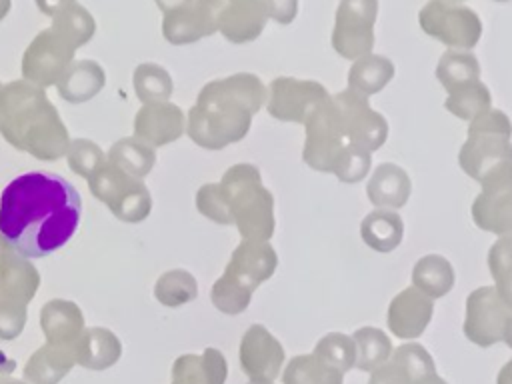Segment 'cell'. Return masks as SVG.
I'll return each mask as SVG.
<instances>
[{
  "mask_svg": "<svg viewBox=\"0 0 512 384\" xmlns=\"http://www.w3.org/2000/svg\"><path fill=\"white\" fill-rule=\"evenodd\" d=\"M80 214L82 200L68 180L26 172L0 194V236L26 258H42L74 236Z\"/></svg>",
  "mask_w": 512,
  "mask_h": 384,
  "instance_id": "6da1fadb",
  "label": "cell"
},
{
  "mask_svg": "<svg viewBox=\"0 0 512 384\" xmlns=\"http://www.w3.org/2000/svg\"><path fill=\"white\" fill-rule=\"evenodd\" d=\"M266 86L256 74L236 72L208 82L188 110L186 134L194 144L206 150H222L240 142L252 116L266 102Z\"/></svg>",
  "mask_w": 512,
  "mask_h": 384,
  "instance_id": "7a4b0ae2",
  "label": "cell"
},
{
  "mask_svg": "<svg viewBox=\"0 0 512 384\" xmlns=\"http://www.w3.org/2000/svg\"><path fill=\"white\" fill-rule=\"evenodd\" d=\"M0 134L16 150L36 160L54 162L66 156L68 130L46 92L26 80L0 88Z\"/></svg>",
  "mask_w": 512,
  "mask_h": 384,
  "instance_id": "3957f363",
  "label": "cell"
},
{
  "mask_svg": "<svg viewBox=\"0 0 512 384\" xmlns=\"http://www.w3.org/2000/svg\"><path fill=\"white\" fill-rule=\"evenodd\" d=\"M232 224L244 240H270L274 234V196L262 186L260 170L254 164L230 166L218 182Z\"/></svg>",
  "mask_w": 512,
  "mask_h": 384,
  "instance_id": "277c9868",
  "label": "cell"
},
{
  "mask_svg": "<svg viewBox=\"0 0 512 384\" xmlns=\"http://www.w3.org/2000/svg\"><path fill=\"white\" fill-rule=\"evenodd\" d=\"M512 122L496 108L474 116L468 126V138L458 152L460 168L476 182L498 164L512 160Z\"/></svg>",
  "mask_w": 512,
  "mask_h": 384,
  "instance_id": "5b68a950",
  "label": "cell"
},
{
  "mask_svg": "<svg viewBox=\"0 0 512 384\" xmlns=\"http://www.w3.org/2000/svg\"><path fill=\"white\" fill-rule=\"evenodd\" d=\"M92 196L108 206V210L122 222L138 224L148 218L152 210V196L146 184L118 170L106 160V164L88 178Z\"/></svg>",
  "mask_w": 512,
  "mask_h": 384,
  "instance_id": "8992f818",
  "label": "cell"
},
{
  "mask_svg": "<svg viewBox=\"0 0 512 384\" xmlns=\"http://www.w3.org/2000/svg\"><path fill=\"white\" fill-rule=\"evenodd\" d=\"M420 28L450 50H470L482 36L478 14L452 0H428L418 12Z\"/></svg>",
  "mask_w": 512,
  "mask_h": 384,
  "instance_id": "52a82bcc",
  "label": "cell"
},
{
  "mask_svg": "<svg viewBox=\"0 0 512 384\" xmlns=\"http://www.w3.org/2000/svg\"><path fill=\"white\" fill-rule=\"evenodd\" d=\"M306 140L302 150V160L318 172L334 174L346 148L348 140L342 134L332 96L322 100L306 118Z\"/></svg>",
  "mask_w": 512,
  "mask_h": 384,
  "instance_id": "ba28073f",
  "label": "cell"
},
{
  "mask_svg": "<svg viewBox=\"0 0 512 384\" xmlns=\"http://www.w3.org/2000/svg\"><path fill=\"white\" fill-rule=\"evenodd\" d=\"M480 184L482 192L470 208L474 224L498 236H512V160L494 166Z\"/></svg>",
  "mask_w": 512,
  "mask_h": 384,
  "instance_id": "9c48e42d",
  "label": "cell"
},
{
  "mask_svg": "<svg viewBox=\"0 0 512 384\" xmlns=\"http://www.w3.org/2000/svg\"><path fill=\"white\" fill-rule=\"evenodd\" d=\"M378 0H340L332 30V48L346 60L366 56L374 48Z\"/></svg>",
  "mask_w": 512,
  "mask_h": 384,
  "instance_id": "30bf717a",
  "label": "cell"
},
{
  "mask_svg": "<svg viewBox=\"0 0 512 384\" xmlns=\"http://www.w3.org/2000/svg\"><path fill=\"white\" fill-rule=\"evenodd\" d=\"M344 138L368 152L382 148L388 136L386 118L368 104V96L350 88L332 96Z\"/></svg>",
  "mask_w": 512,
  "mask_h": 384,
  "instance_id": "8fae6325",
  "label": "cell"
},
{
  "mask_svg": "<svg viewBox=\"0 0 512 384\" xmlns=\"http://www.w3.org/2000/svg\"><path fill=\"white\" fill-rule=\"evenodd\" d=\"M510 316L512 306L498 296L496 288L480 286L466 298V316L462 326L464 336L480 348L494 346L504 340Z\"/></svg>",
  "mask_w": 512,
  "mask_h": 384,
  "instance_id": "7c38bea8",
  "label": "cell"
},
{
  "mask_svg": "<svg viewBox=\"0 0 512 384\" xmlns=\"http://www.w3.org/2000/svg\"><path fill=\"white\" fill-rule=\"evenodd\" d=\"M76 48L52 28L36 34L22 56V78L38 88L56 84L74 62Z\"/></svg>",
  "mask_w": 512,
  "mask_h": 384,
  "instance_id": "4fadbf2b",
  "label": "cell"
},
{
  "mask_svg": "<svg viewBox=\"0 0 512 384\" xmlns=\"http://www.w3.org/2000/svg\"><path fill=\"white\" fill-rule=\"evenodd\" d=\"M266 112L280 122L304 124L308 114L330 94L316 80L278 76L266 88Z\"/></svg>",
  "mask_w": 512,
  "mask_h": 384,
  "instance_id": "5bb4252c",
  "label": "cell"
},
{
  "mask_svg": "<svg viewBox=\"0 0 512 384\" xmlns=\"http://www.w3.org/2000/svg\"><path fill=\"white\" fill-rule=\"evenodd\" d=\"M226 0H190L188 4L166 12L162 34L174 46L198 42L218 32V18Z\"/></svg>",
  "mask_w": 512,
  "mask_h": 384,
  "instance_id": "9a60e30c",
  "label": "cell"
},
{
  "mask_svg": "<svg viewBox=\"0 0 512 384\" xmlns=\"http://www.w3.org/2000/svg\"><path fill=\"white\" fill-rule=\"evenodd\" d=\"M284 356L282 344L262 324H252L240 340V368L250 380H276Z\"/></svg>",
  "mask_w": 512,
  "mask_h": 384,
  "instance_id": "2e32d148",
  "label": "cell"
},
{
  "mask_svg": "<svg viewBox=\"0 0 512 384\" xmlns=\"http://www.w3.org/2000/svg\"><path fill=\"white\" fill-rule=\"evenodd\" d=\"M278 256L268 240H242L226 264L224 274L252 292L276 272Z\"/></svg>",
  "mask_w": 512,
  "mask_h": 384,
  "instance_id": "e0dca14e",
  "label": "cell"
},
{
  "mask_svg": "<svg viewBox=\"0 0 512 384\" xmlns=\"http://www.w3.org/2000/svg\"><path fill=\"white\" fill-rule=\"evenodd\" d=\"M40 286L36 266L0 236V302L28 304Z\"/></svg>",
  "mask_w": 512,
  "mask_h": 384,
  "instance_id": "ac0fdd59",
  "label": "cell"
},
{
  "mask_svg": "<svg viewBox=\"0 0 512 384\" xmlns=\"http://www.w3.org/2000/svg\"><path fill=\"white\" fill-rule=\"evenodd\" d=\"M186 132L184 112L172 102L142 104L134 118V136L148 146H166Z\"/></svg>",
  "mask_w": 512,
  "mask_h": 384,
  "instance_id": "d6986e66",
  "label": "cell"
},
{
  "mask_svg": "<svg viewBox=\"0 0 512 384\" xmlns=\"http://www.w3.org/2000/svg\"><path fill=\"white\" fill-rule=\"evenodd\" d=\"M434 312L432 298L410 286L398 292L388 304V328L396 338H418L430 324Z\"/></svg>",
  "mask_w": 512,
  "mask_h": 384,
  "instance_id": "ffe728a7",
  "label": "cell"
},
{
  "mask_svg": "<svg viewBox=\"0 0 512 384\" xmlns=\"http://www.w3.org/2000/svg\"><path fill=\"white\" fill-rule=\"evenodd\" d=\"M268 22V12L262 0H230L224 4L218 18V32L232 44L256 40Z\"/></svg>",
  "mask_w": 512,
  "mask_h": 384,
  "instance_id": "44dd1931",
  "label": "cell"
},
{
  "mask_svg": "<svg viewBox=\"0 0 512 384\" xmlns=\"http://www.w3.org/2000/svg\"><path fill=\"white\" fill-rule=\"evenodd\" d=\"M40 326L48 344L74 350L84 330V314L78 304L64 298H54L42 306Z\"/></svg>",
  "mask_w": 512,
  "mask_h": 384,
  "instance_id": "7402d4cb",
  "label": "cell"
},
{
  "mask_svg": "<svg viewBox=\"0 0 512 384\" xmlns=\"http://www.w3.org/2000/svg\"><path fill=\"white\" fill-rule=\"evenodd\" d=\"M410 192H412V182L408 172L392 162L378 164L366 186L368 200L376 208H384V210L402 208L408 202Z\"/></svg>",
  "mask_w": 512,
  "mask_h": 384,
  "instance_id": "603a6c76",
  "label": "cell"
},
{
  "mask_svg": "<svg viewBox=\"0 0 512 384\" xmlns=\"http://www.w3.org/2000/svg\"><path fill=\"white\" fill-rule=\"evenodd\" d=\"M228 364L218 348H206L202 354H182L172 364V382L180 384H224Z\"/></svg>",
  "mask_w": 512,
  "mask_h": 384,
  "instance_id": "cb8c5ba5",
  "label": "cell"
},
{
  "mask_svg": "<svg viewBox=\"0 0 512 384\" xmlns=\"http://www.w3.org/2000/svg\"><path fill=\"white\" fill-rule=\"evenodd\" d=\"M120 354H122V344L118 336L112 330L102 326L84 328L74 346L76 364L88 370H104L116 364Z\"/></svg>",
  "mask_w": 512,
  "mask_h": 384,
  "instance_id": "d4e9b609",
  "label": "cell"
},
{
  "mask_svg": "<svg viewBox=\"0 0 512 384\" xmlns=\"http://www.w3.org/2000/svg\"><path fill=\"white\" fill-rule=\"evenodd\" d=\"M106 82V74L102 66L94 60H76L68 66L62 78L56 82L58 94L72 104L92 100Z\"/></svg>",
  "mask_w": 512,
  "mask_h": 384,
  "instance_id": "484cf974",
  "label": "cell"
},
{
  "mask_svg": "<svg viewBox=\"0 0 512 384\" xmlns=\"http://www.w3.org/2000/svg\"><path fill=\"white\" fill-rule=\"evenodd\" d=\"M76 364L74 350L54 344L40 346L24 366V378L30 384H58Z\"/></svg>",
  "mask_w": 512,
  "mask_h": 384,
  "instance_id": "4316f807",
  "label": "cell"
},
{
  "mask_svg": "<svg viewBox=\"0 0 512 384\" xmlns=\"http://www.w3.org/2000/svg\"><path fill=\"white\" fill-rule=\"evenodd\" d=\"M360 236L368 248L388 254L396 250L402 242V236H404L402 218L396 210L378 208L362 220Z\"/></svg>",
  "mask_w": 512,
  "mask_h": 384,
  "instance_id": "83f0119b",
  "label": "cell"
},
{
  "mask_svg": "<svg viewBox=\"0 0 512 384\" xmlns=\"http://www.w3.org/2000/svg\"><path fill=\"white\" fill-rule=\"evenodd\" d=\"M394 64L390 58L380 56V54H366L354 60L348 72V88L372 96L380 92L392 78H394Z\"/></svg>",
  "mask_w": 512,
  "mask_h": 384,
  "instance_id": "f1b7e54d",
  "label": "cell"
},
{
  "mask_svg": "<svg viewBox=\"0 0 512 384\" xmlns=\"http://www.w3.org/2000/svg\"><path fill=\"white\" fill-rule=\"evenodd\" d=\"M106 160L124 174L142 180L154 168L156 152L136 136H126L110 146Z\"/></svg>",
  "mask_w": 512,
  "mask_h": 384,
  "instance_id": "f546056e",
  "label": "cell"
},
{
  "mask_svg": "<svg viewBox=\"0 0 512 384\" xmlns=\"http://www.w3.org/2000/svg\"><path fill=\"white\" fill-rule=\"evenodd\" d=\"M454 280L452 264L440 254L422 256L412 268V286L432 300L446 296L452 290Z\"/></svg>",
  "mask_w": 512,
  "mask_h": 384,
  "instance_id": "4dcf8cb0",
  "label": "cell"
},
{
  "mask_svg": "<svg viewBox=\"0 0 512 384\" xmlns=\"http://www.w3.org/2000/svg\"><path fill=\"white\" fill-rule=\"evenodd\" d=\"M342 372L322 362L316 354L294 356L284 372L282 384H342Z\"/></svg>",
  "mask_w": 512,
  "mask_h": 384,
  "instance_id": "1f68e13d",
  "label": "cell"
},
{
  "mask_svg": "<svg viewBox=\"0 0 512 384\" xmlns=\"http://www.w3.org/2000/svg\"><path fill=\"white\" fill-rule=\"evenodd\" d=\"M436 78L446 92L466 82L480 80L478 58L468 50H446L436 64Z\"/></svg>",
  "mask_w": 512,
  "mask_h": 384,
  "instance_id": "d6a6232c",
  "label": "cell"
},
{
  "mask_svg": "<svg viewBox=\"0 0 512 384\" xmlns=\"http://www.w3.org/2000/svg\"><path fill=\"white\" fill-rule=\"evenodd\" d=\"M356 362L354 366L362 372H372L392 356V342L384 330L374 326H362L354 334Z\"/></svg>",
  "mask_w": 512,
  "mask_h": 384,
  "instance_id": "836d02e7",
  "label": "cell"
},
{
  "mask_svg": "<svg viewBox=\"0 0 512 384\" xmlns=\"http://www.w3.org/2000/svg\"><path fill=\"white\" fill-rule=\"evenodd\" d=\"M134 92L142 104H154V102H168V98L174 92L172 76L166 68L154 64V62H142L136 66L134 76Z\"/></svg>",
  "mask_w": 512,
  "mask_h": 384,
  "instance_id": "e575fe53",
  "label": "cell"
},
{
  "mask_svg": "<svg viewBox=\"0 0 512 384\" xmlns=\"http://www.w3.org/2000/svg\"><path fill=\"white\" fill-rule=\"evenodd\" d=\"M490 104H492V96H490L488 86L480 80H474V82H466V84L450 90L448 98L444 102V108L450 114H454L456 118L470 122L480 112L492 108Z\"/></svg>",
  "mask_w": 512,
  "mask_h": 384,
  "instance_id": "d590c367",
  "label": "cell"
},
{
  "mask_svg": "<svg viewBox=\"0 0 512 384\" xmlns=\"http://www.w3.org/2000/svg\"><path fill=\"white\" fill-rule=\"evenodd\" d=\"M198 296V282L196 278L182 270H168L164 272L154 284V298L168 308H178L192 302Z\"/></svg>",
  "mask_w": 512,
  "mask_h": 384,
  "instance_id": "8d00e7d4",
  "label": "cell"
},
{
  "mask_svg": "<svg viewBox=\"0 0 512 384\" xmlns=\"http://www.w3.org/2000/svg\"><path fill=\"white\" fill-rule=\"evenodd\" d=\"M54 32H58L62 38H66L74 48L86 44L94 32H96V22L92 14L80 6V4H70L58 14L52 16V26Z\"/></svg>",
  "mask_w": 512,
  "mask_h": 384,
  "instance_id": "74e56055",
  "label": "cell"
},
{
  "mask_svg": "<svg viewBox=\"0 0 512 384\" xmlns=\"http://www.w3.org/2000/svg\"><path fill=\"white\" fill-rule=\"evenodd\" d=\"M486 260L498 296L512 306V236H500L490 246Z\"/></svg>",
  "mask_w": 512,
  "mask_h": 384,
  "instance_id": "f35d334b",
  "label": "cell"
},
{
  "mask_svg": "<svg viewBox=\"0 0 512 384\" xmlns=\"http://www.w3.org/2000/svg\"><path fill=\"white\" fill-rule=\"evenodd\" d=\"M312 354H316L322 362L346 374L350 368H354L356 344L352 336H346L342 332H328L316 342Z\"/></svg>",
  "mask_w": 512,
  "mask_h": 384,
  "instance_id": "ab89813d",
  "label": "cell"
},
{
  "mask_svg": "<svg viewBox=\"0 0 512 384\" xmlns=\"http://www.w3.org/2000/svg\"><path fill=\"white\" fill-rule=\"evenodd\" d=\"M210 300L212 304L230 316H236L244 312L252 300V290L230 278L228 274H222L210 290Z\"/></svg>",
  "mask_w": 512,
  "mask_h": 384,
  "instance_id": "60d3db41",
  "label": "cell"
},
{
  "mask_svg": "<svg viewBox=\"0 0 512 384\" xmlns=\"http://www.w3.org/2000/svg\"><path fill=\"white\" fill-rule=\"evenodd\" d=\"M66 158H68L70 170L86 180L106 164V156H104L102 148L88 138L70 140Z\"/></svg>",
  "mask_w": 512,
  "mask_h": 384,
  "instance_id": "b9f144b4",
  "label": "cell"
},
{
  "mask_svg": "<svg viewBox=\"0 0 512 384\" xmlns=\"http://www.w3.org/2000/svg\"><path fill=\"white\" fill-rule=\"evenodd\" d=\"M196 208L202 216H206L208 220L228 226L232 224L230 212H228V204L224 200V194L218 186V182H210L198 188L196 192Z\"/></svg>",
  "mask_w": 512,
  "mask_h": 384,
  "instance_id": "7bdbcfd3",
  "label": "cell"
},
{
  "mask_svg": "<svg viewBox=\"0 0 512 384\" xmlns=\"http://www.w3.org/2000/svg\"><path fill=\"white\" fill-rule=\"evenodd\" d=\"M370 154L372 152H368V150H364V148H360L356 144H348V148H346V152H344V156H342L334 176L340 182H344V184L360 182L368 174V170H370V164H372Z\"/></svg>",
  "mask_w": 512,
  "mask_h": 384,
  "instance_id": "ee69618b",
  "label": "cell"
},
{
  "mask_svg": "<svg viewBox=\"0 0 512 384\" xmlns=\"http://www.w3.org/2000/svg\"><path fill=\"white\" fill-rule=\"evenodd\" d=\"M392 358H396L398 362H402L408 368L414 382L418 378L426 376V374L436 372V366H434V360H432L430 352L422 344H416V342H408V344H402V346L394 348Z\"/></svg>",
  "mask_w": 512,
  "mask_h": 384,
  "instance_id": "f6af8a7d",
  "label": "cell"
},
{
  "mask_svg": "<svg viewBox=\"0 0 512 384\" xmlns=\"http://www.w3.org/2000/svg\"><path fill=\"white\" fill-rule=\"evenodd\" d=\"M26 324V304L0 302V340H14Z\"/></svg>",
  "mask_w": 512,
  "mask_h": 384,
  "instance_id": "bcb514c9",
  "label": "cell"
},
{
  "mask_svg": "<svg viewBox=\"0 0 512 384\" xmlns=\"http://www.w3.org/2000/svg\"><path fill=\"white\" fill-rule=\"evenodd\" d=\"M368 384H414V378L402 362L390 356L384 364L370 372Z\"/></svg>",
  "mask_w": 512,
  "mask_h": 384,
  "instance_id": "7dc6e473",
  "label": "cell"
},
{
  "mask_svg": "<svg viewBox=\"0 0 512 384\" xmlns=\"http://www.w3.org/2000/svg\"><path fill=\"white\" fill-rule=\"evenodd\" d=\"M268 18L278 24H290L298 14V0H262Z\"/></svg>",
  "mask_w": 512,
  "mask_h": 384,
  "instance_id": "c3c4849f",
  "label": "cell"
},
{
  "mask_svg": "<svg viewBox=\"0 0 512 384\" xmlns=\"http://www.w3.org/2000/svg\"><path fill=\"white\" fill-rule=\"evenodd\" d=\"M76 0H36V6L42 14H48V16H54L58 14L60 10H64L66 6L74 4Z\"/></svg>",
  "mask_w": 512,
  "mask_h": 384,
  "instance_id": "681fc988",
  "label": "cell"
},
{
  "mask_svg": "<svg viewBox=\"0 0 512 384\" xmlns=\"http://www.w3.org/2000/svg\"><path fill=\"white\" fill-rule=\"evenodd\" d=\"M154 2H156V6L166 14V12H172V10H176V8L184 6V4H188L190 0H154Z\"/></svg>",
  "mask_w": 512,
  "mask_h": 384,
  "instance_id": "f907efd6",
  "label": "cell"
},
{
  "mask_svg": "<svg viewBox=\"0 0 512 384\" xmlns=\"http://www.w3.org/2000/svg\"><path fill=\"white\" fill-rule=\"evenodd\" d=\"M496 384H512V358L500 368L496 376Z\"/></svg>",
  "mask_w": 512,
  "mask_h": 384,
  "instance_id": "816d5d0a",
  "label": "cell"
},
{
  "mask_svg": "<svg viewBox=\"0 0 512 384\" xmlns=\"http://www.w3.org/2000/svg\"><path fill=\"white\" fill-rule=\"evenodd\" d=\"M14 368H16V362L10 356H6L4 350H0V376L10 374Z\"/></svg>",
  "mask_w": 512,
  "mask_h": 384,
  "instance_id": "f5cc1de1",
  "label": "cell"
},
{
  "mask_svg": "<svg viewBox=\"0 0 512 384\" xmlns=\"http://www.w3.org/2000/svg\"><path fill=\"white\" fill-rule=\"evenodd\" d=\"M414 384H448V382L444 378H440L436 372H432V374H426V376L418 378Z\"/></svg>",
  "mask_w": 512,
  "mask_h": 384,
  "instance_id": "db71d44e",
  "label": "cell"
},
{
  "mask_svg": "<svg viewBox=\"0 0 512 384\" xmlns=\"http://www.w3.org/2000/svg\"><path fill=\"white\" fill-rule=\"evenodd\" d=\"M508 348H512V316L508 320V326H506V332H504V340H502Z\"/></svg>",
  "mask_w": 512,
  "mask_h": 384,
  "instance_id": "11a10c76",
  "label": "cell"
},
{
  "mask_svg": "<svg viewBox=\"0 0 512 384\" xmlns=\"http://www.w3.org/2000/svg\"><path fill=\"white\" fill-rule=\"evenodd\" d=\"M10 4H12V0H0V22L6 18V14L10 10Z\"/></svg>",
  "mask_w": 512,
  "mask_h": 384,
  "instance_id": "9f6ffc18",
  "label": "cell"
},
{
  "mask_svg": "<svg viewBox=\"0 0 512 384\" xmlns=\"http://www.w3.org/2000/svg\"><path fill=\"white\" fill-rule=\"evenodd\" d=\"M0 384H24V382L16 380V378H10V376H0Z\"/></svg>",
  "mask_w": 512,
  "mask_h": 384,
  "instance_id": "6f0895ef",
  "label": "cell"
},
{
  "mask_svg": "<svg viewBox=\"0 0 512 384\" xmlns=\"http://www.w3.org/2000/svg\"><path fill=\"white\" fill-rule=\"evenodd\" d=\"M248 384H272V382H268V380H250Z\"/></svg>",
  "mask_w": 512,
  "mask_h": 384,
  "instance_id": "680465c9",
  "label": "cell"
},
{
  "mask_svg": "<svg viewBox=\"0 0 512 384\" xmlns=\"http://www.w3.org/2000/svg\"><path fill=\"white\" fill-rule=\"evenodd\" d=\"M494 2H510V0H494Z\"/></svg>",
  "mask_w": 512,
  "mask_h": 384,
  "instance_id": "91938a15",
  "label": "cell"
},
{
  "mask_svg": "<svg viewBox=\"0 0 512 384\" xmlns=\"http://www.w3.org/2000/svg\"><path fill=\"white\" fill-rule=\"evenodd\" d=\"M452 2H462V0H452Z\"/></svg>",
  "mask_w": 512,
  "mask_h": 384,
  "instance_id": "94428289",
  "label": "cell"
},
{
  "mask_svg": "<svg viewBox=\"0 0 512 384\" xmlns=\"http://www.w3.org/2000/svg\"><path fill=\"white\" fill-rule=\"evenodd\" d=\"M172 384H180V382H172Z\"/></svg>",
  "mask_w": 512,
  "mask_h": 384,
  "instance_id": "6125c7cd",
  "label": "cell"
},
{
  "mask_svg": "<svg viewBox=\"0 0 512 384\" xmlns=\"http://www.w3.org/2000/svg\"><path fill=\"white\" fill-rule=\"evenodd\" d=\"M226 2H230V0H226Z\"/></svg>",
  "mask_w": 512,
  "mask_h": 384,
  "instance_id": "be15d7a7",
  "label": "cell"
},
{
  "mask_svg": "<svg viewBox=\"0 0 512 384\" xmlns=\"http://www.w3.org/2000/svg\"><path fill=\"white\" fill-rule=\"evenodd\" d=\"M0 88H2V86H0Z\"/></svg>",
  "mask_w": 512,
  "mask_h": 384,
  "instance_id": "e7e4bbea",
  "label": "cell"
}]
</instances>
